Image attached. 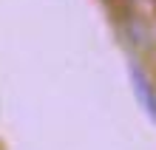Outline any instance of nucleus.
Returning <instances> with one entry per match:
<instances>
[{"mask_svg":"<svg viewBox=\"0 0 156 150\" xmlns=\"http://www.w3.org/2000/svg\"><path fill=\"white\" fill-rule=\"evenodd\" d=\"M131 82H133V91H136V96H139V102L145 105V110H148V116L156 122V91L148 82V77L142 74L139 65H131Z\"/></svg>","mask_w":156,"mask_h":150,"instance_id":"obj_1","label":"nucleus"}]
</instances>
